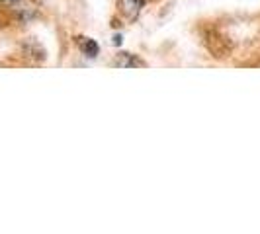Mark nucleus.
<instances>
[{
	"instance_id": "f257e3e1",
	"label": "nucleus",
	"mask_w": 260,
	"mask_h": 234,
	"mask_svg": "<svg viewBox=\"0 0 260 234\" xmlns=\"http://www.w3.org/2000/svg\"><path fill=\"white\" fill-rule=\"evenodd\" d=\"M143 6V0H121V10L127 18H135Z\"/></svg>"
},
{
	"instance_id": "f03ea898",
	"label": "nucleus",
	"mask_w": 260,
	"mask_h": 234,
	"mask_svg": "<svg viewBox=\"0 0 260 234\" xmlns=\"http://www.w3.org/2000/svg\"><path fill=\"white\" fill-rule=\"evenodd\" d=\"M78 45H80V49H82V53L86 55V57H90V59H94L96 55H98V43L94 41V39H86V37H78Z\"/></svg>"
},
{
	"instance_id": "7ed1b4c3",
	"label": "nucleus",
	"mask_w": 260,
	"mask_h": 234,
	"mask_svg": "<svg viewBox=\"0 0 260 234\" xmlns=\"http://www.w3.org/2000/svg\"><path fill=\"white\" fill-rule=\"evenodd\" d=\"M116 65L117 66H135V65H143V63H139L137 59H129V53H121L116 59Z\"/></svg>"
},
{
	"instance_id": "20e7f679",
	"label": "nucleus",
	"mask_w": 260,
	"mask_h": 234,
	"mask_svg": "<svg viewBox=\"0 0 260 234\" xmlns=\"http://www.w3.org/2000/svg\"><path fill=\"white\" fill-rule=\"evenodd\" d=\"M114 43H116V45L117 43H121V35H116V37H114Z\"/></svg>"
},
{
	"instance_id": "39448f33",
	"label": "nucleus",
	"mask_w": 260,
	"mask_h": 234,
	"mask_svg": "<svg viewBox=\"0 0 260 234\" xmlns=\"http://www.w3.org/2000/svg\"><path fill=\"white\" fill-rule=\"evenodd\" d=\"M0 2H18V0H0Z\"/></svg>"
}]
</instances>
